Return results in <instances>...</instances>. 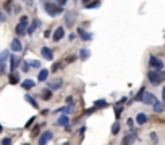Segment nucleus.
I'll use <instances>...</instances> for the list:
<instances>
[{"instance_id":"nucleus-1","label":"nucleus","mask_w":165,"mask_h":145,"mask_svg":"<svg viewBox=\"0 0 165 145\" xmlns=\"http://www.w3.org/2000/svg\"><path fill=\"white\" fill-rule=\"evenodd\" d=\"M147 79L151 84L159 85L160 82L165 81V71H162V69H151V71L147 73Z\"/></svg>"},{"instance_id":"nucleus-2","label":"nucleus","mask_w":165,"mask_h":145,"mask_svg":"<svg viewBox=\"0 0 165 145\" xmlns=\"http://www.w3.org/2000/svg\"><path fill=\"white\" fill-rule=\"evenodd\" d=\"M46 11H47V15H49V16H57V15L63 13V8L60 5H54V3L47 2L46 3Z\"/></svg>"},{"instance_id":"nucleus-3","label":"nucleus","mask_w":165,"mask_h":145,"mask_svg":"<svg viewBox=\"0 0 165 145\" xmlns=\"http://www.w3.org/2000/svg\"><path fill=\"white\" fill-rule=\"evenodd\" d=\"M16 36H25V34L28 32V16H21V19H19L18 26H16Z\"/></svg>"},{"instance_id":"nucleus-4","label":"nucleus","mask_w":165,"mask_h":145,"mask_svg":"<svg viewBox=\"0 0 165 145\" xmlns=\"http://www.w3.org/2000/svg\"><path fill=\"white\" fill-rule=\"evenodd\" d=\"M76 16H78V13H76V11H66V13H65V26L66 27L73 26L75 21H76Z\"/></svg>"},{"instance_id":"nucleus-5","label":"nucleus","mask_w":165,"mask_h":145,"mask_svg":"<svg viewBox=\"0 0 165 145\" xmlns=\"http://www.w3.org/2000/svg\"><path fill=\"white\" fill-rule=\"evenodd\" d=\"M47 87L50 89V91H58V89H62L63 87V79H52L47 82Z\"/></svg>"},{"instance_id":"nucleus-6","label":"nucleus","mask_w":165,"mask_h":145,"mask_svg":"<svg viewBox=\"0 0 165 145\" xmlns=\"http://www.w3.org/2000/svg\"><path fill=\"white\" fill-rule=\"evenodd\" d=\"M149 65H151L152 69H164V61L159 60V58H155V57L149 58Z\"/></svg>"},{"instance_id":"nucleus-7","label":"nucleus","mask_w":165,"mask_h":145,"mask_svg":"<svg viewBox=\"0 0 165 145\" xmlns=\"http://www.w3.org/2000/svg\"><path fill=\"white\" fill-rule=\"evenodd\" d=\"M52 137H54V134H52V131H46L42 132L41 137H39V145H46L47 142H50Z\"/></svg>"},{"instance_id":"nucleus-8","label":"nucleus","mask_w":165,"mask_h":145,"mask_svg":"<svg viewBox=\"0 0 165 145\" xmlns=\"http://www.w3.org/2000/svg\"><path fill=\"white\" fill-rule=\"evenodd\" d=\"M155 102H157V99H155L154 93H151V92H146V93H144V97H143V103H146V105H154Z\"/></svg>"},{"instance_id":"nucleus-9","label":"nucleus","mask_w":165,"mask_h":145,"mask_svg":"<svg viewBox=\"0 0 165 145\" xmlns=\"http://www.w3.org/2000/svg\"><path fill=\"white\" fill-rule=\"evenodd\" d=\"M63 36H65V27L60 26V27H57V29H55V32H54V36H52V39H54L55 42H58V40H62V39H63Z\"/></svg>"},{"instance_id":"nucleus-10","label":"nucleus","mask_w":165,"mask_h":145,"mask_svg":"<svg viewBox=\"0 0 165 145\" xmlns=\"http://www.w3.org/2000/svg\"><path fill=\"white\" fill-rule=\"evenodd\" d=\"M136 140V132L134 131H131V132H128L126 135H125V139H123V142L122 145H131L133 142Z\"/></svg>"},{"instance_id":"nucleus-11","label":"nucleus","mask_w":165,"mask_h":145,"mask_svg":"<svg viewBox=\"0 0 165 145\" xmlns=\"http://www.w3.org/2000/svg\"><path fill=\"white\" fill-rule=\"evenodd\" d=\"M41 53H42V57L46 58V60H49V61L54 60V52H52L49 47H42V49H41Z\"/></svg>"},{"instance_id":"nucleus-12","label":"nucleus","mask_w":165,"mask_h":145,"mask_svg":"<svg viewBox=\"0 0 165 145\" xmlns=\"http://www.w3.org/2000/svg\"><path fill=\"white\" fill-rule=\"evenodd\" d=\"M10 49L13 50V52H21V50H23V45H21V42H19V39H13V40H11Z\"/></svg>"},{"instance_id":"nucleus-13","label":"nucleus","mask_w":165,"mask_h":145,"mask_svg":"<svg viewBox=\"0 0 165 145\" xmlns=\"http://www.w3.org/2000/svg\"><path fill=\"white\" fill-rule=\"evenodd\" d=\"M68 124H70V118H68V115H63V113H62V116H60V118L57 119V126H68Z\"/></svg>"},{"instance_id":"nucleus-14","label":"nucleus","mask_w":165,"mask_h":145,"mask_svg":"<svg viewBox=\"0 0 165 145\" xmlns=\"http://www.w3.org/2000/svg\"><path fill=\"white\" fill-rule=\"evenodd\" d=\"M39 26H41V19H37V18H36L34 21H33V24H31V26H28V32H26V34H29V36H31V34H34V31L37 29Z\"/></svg>"},{"instance_id":"nucleus-15","label":"nucleus","mask_w":165,"mask_h":145,"mask_svg":"<svg viewBox=\"0 0 165 145\" xmlns=\"http://www.w3.org/2000/svg\"><path fill=\"white\" fill-rule=\"evenodd\" d=\"M19 61H21V60H19L18 57H15V55H11V57H10V68H11V71H15V69L19 66Z\"/></svg>"},{"instance_id":"nucleus-16","label":"nucleus","mask_w":165,"mask_h":145,"mask_svg":"<svg viewBox=\"0 0 165 145\" xmlns=\"http://www.w3.org/2000/svg\"><path fill=\"white\" fill-rule=\"evenodd\" d=\"M136 123H138L139 126H144V124L147 123V115L146 113H138V116H136Z\"/></svg>"},{"instance_id":"nucleus-17","label":"nucleus","mask_w":165,"mask_h":145,"mask_svg":"<svg viewBox=\"0 0 165 145\" xmlns=\"http://www.w3.org/2000/svg\"><path fill=\"white\" fill-rule=\"evenodd\" d=\"M34 85H36V82L33 79H25V81L21 82V87L25 89V91H29V89L34 87Z\"/></svg>"},{"instance_id":"nucleus-18","label":"nucleus","mask_w":165,"mask_h":145,"mask_svg":"<svg viewBox=\"0 0 165 145\" xmlns=\"http://www.w3.org/2000/svg\"><path fill=\"white\" fill-rule=\"evenodd\" d=\"M47 77H49V69H41L39 71V76H37V81H41V82H44V81H47Z\"/></svg>"},{"instance_id":"nucleus-19","label":"nucleus","mask_w":165,"mask_h":145,"mask_svg":"<svg viewBox=\"0 0 165 145\" xmlns=\"http://www.w3.org/2000/svg\"><path fill=\"white\" fill-rule=\"evenodd\" d=\"M78 34L81 36V39H83V40H91V39H92V34H91V32H86V31H84V29H81V27L78 29Z\"/></svg>"},{"instance_id":"nucleus-20","label":"nucleus","mask_w":165,"mask_h":145,"mask_svg":"<svg viewBox=\"0 0 165 145\" xmlns=\"http://www.w3.org/2000/svg\"><path fill=\"white\" fill-rule=\"evenodd\" d=\"M152 107H154V111H155V113H162L164 108H165V103H164V102H159V100H157L155 103L152 105Z\"/></svg>"},{"instance_id":"nucleus-21","label":"nucleus","mask_w":165,"mask_h":145,"mask_svg":"<svg viewBox=\"0 0 165 145\" xmlns=\"http://www.w3.org/2000/svg\"><path fill=\"white\" fill-rule=\"evenodd\" d=\"M8 81H10V84H18V82H19V74L15 73V71H11V74L8 76Z\"/></svg>"},{"instance_id":"nucleus-22","label":"nucleus","mask_w":165,"mask_h":145,"mask_svg":"<svg viewBox=\"0 0 165 145\" xmlns=\"http://www.w3.org/2000/svg\"><path fill=\"white\" fill-rule=\"evenodd\" d=\"M25 100L28 102V103L31 105V107H34V108H39V105H37V102H36L31 95H25Z\"/></svg>"},{"instance_id":"nucleus-23","label":"nucleus","mask_w":165,"mask_h":145,"mask_svg":"<svg viewBox=\"0 0 165 145\" xmlns=\"http://www.w3.org/2000/svg\"><path fill=\"white\" fill-rule=\"evenodd\" d=\"M144 93H146V89L141 87V89H139V92L136 93V97H134L133 100H134V102H141V100H143V97H144Z\"/></svg>"},{"instance_id":"nucleus-24","label":"nucleus","mask_w":165,"mask_h":145,"mask_svg":"<svg viewBox=\"0 0 165 145\" xmlns=\"http://www.w3.org/2000/svg\"><path fill=\"white\" fill-rule=\"evenodd\" d=\"M84 7H86L87 10H91V8H97V7H100V2H99V0H94V2H89V3H86V5H84Z\"/></svg>"},{"instance_id":"nucleus-25","label":"nucleus","mask_w":165,"mask_h":145,"mask_svg":"<svg viewBox=\"0 0 165 145\" xmlns=\"http://www.w3.org/2000/svg\"><path fill=\"white\" fill-rule=\"evenodd\" d=\"M89 55L91 53H89V50H87V49H81V50H79V58H81V60H86Z\"/></svg>"},{"instance_id":"nucleus-26","label":"nucleus","mask_w":165,"mask_h":145,"mask_svg":"<svg viewBox=\"0 0 165 145\" xmlns=\"http://www.w3.org/2000/svg\"><path fill=\"white\" fill-rule=\"evenodd\" d=\"M42 99H44V100H50V99H52V91H50L49 87H47L46 91L42 92Z\"/></svg>"},{"instance_id":"nucleus-27","label":"nucleus","mask_w":165,"mask_h":145,"mask_svg":"<svg viewBox=\"0 0 165 145\" xmlns=\"http://www.w3.org/2000/svg\"><path fill=\"white\" fill-rule=\"evenodd\" d=\"M73 111V105H70V107H65V108H60L58 113H63V115H68V113Z\"/></svg>"},{"instance_id":"nucleus-28","label":"nucleus","mask_w":165,"mask_h":145,"mask_svg":"<svg viewBox=\"0 0 165 145\" xmlns=\"http://www.w3.org/2000/svg\"><path fill=\"white\" fill-rule=\"evenodd\" d=\"M10 57V53H8V50H5V52H2L0 53V63H5V60Z\"/></svg>"},{"instance_id":"nucleus-29","label":"nucleus","mask_w":165,"mask_h":145,"mask_svg":"<svg viewBox=\"0 0 165 145\" xmlns=\"http://www.w3.org/2000/svg\"><path fill=\"white\" fill-rule=\"evenodd\" d=\"M100 107L105 108L107 107V102L105 100H97V102H96V108H100Z\"/></svg>"},{"instance_id":"nucleus-30","label":"nucleus","mask_w":165,"mask_h":145,"mask_svg":"<svg viewBox=\"0 0 165 145\" xmlns=\"http://www.w3.org/2000/svg\"><path fill=\"white\" fill-rule=\"evenodd\" d=\"M118 132H120V123H115L112 126V134H118Z\"/></svg>"},{"instance_id":"nucleus-31","label":"nucleus","mask_w":165,"mask_h":145,"mask_svg":"<svg viewBox=\"0 0 165 145\" xmlns=\"http://www.w3.org/2000/svg\"><path fill=\"white\" fill-rule=\"evenodd\" d=\"M0 145H11V137H3Z\"/></svg>"},{"instance_id":"nucleus-32","label":"nucleus","mask_w":165,"mask_h":145,"mask_svg":"<svg viewBox=\"0 0 165 145\" xmlns=\"http://www.w3.org/2000/svg\"><path fill=\"white\" fill-rule=\"evenodd\" d=\"M29 66H31V68H41V61L33 60V61H29Z\"/></svg>"},{"instance_id":"nucleus-33","label":"nucleus","mask_w":165,"mask_h":145,"mask_svg":"<svg viewBox=\"0 0 165 145\" xmlns=\"http://www.w3.org/2000/svg\"><path fill=\"white\" fill-rule=\"evenodd\" d=\"M39 131H41V126H36L33 131H31V135H33V137H34V135H37V134H39Z\"/></svg>"},{"instance_id":"nucleus-34","label":"nucleus","mask_w":165,"mask_h":145,"mask_svg":"<svg viewBox=\"0 0 165 145\" xmlns=\"http://www.w3.org/2000/svg\"><path fill=\"white\" fill-rule=\"evenodd\" d=\"M122 110H123L122 107H116V108H115V116H116V118H120V115H122Z\"/></svg>"},{"instance_id":"nucleus-35","label":"nucleus","mask_w":165,"mask_h":145,"mask_svg":"<svg viewBox=\"0 0 165 145\" xmlns=\"http://www.w3.org/2000/svg\"><path fill=\"white\" fill-rule=\"evenodd\" d=\"M34 119H36V118L33 116V118H31V119H29V121H28V123H26V126H25V127H26V129H29V127H31V124L34 123Z\"/></svg>"},{"instance_id":"nucleus-36","label":"nucleus","mask_w":165,"mask_h":145,"mask_svg":"<svg viewBox=\"0 0 165 145\" xmlns=\"http://www.w3.org/2000/svg\"><path fill=\"white\" fill-rule=\"evenodd\" d=\"M151 140H152V142H157V140H159V139H157L155 132H151Z\"/></svg>"},{"instance_id":"nucleus-37","label":"nucleus","mask_w":165,"mask_h":145,"mask_svg":"<svg viewBox=\"0 0 165 145\" xmlns=\"http://www.w3.org/2000/svg\"><path fill=\"white\" fill-rule=\"evenodd\" d=\"M21 68H23V71L26 73L28 69H29V63H23V65H21Z\"/></svg>"},{"instance_id":"nucleus-38","label":"nucleus","mask_w":165,"mask_h":145,"mask_svg":"<svg viewBox=\"0 0 165 145\" xmlns=\"http://www.w3.org/2000/svg\"><path fill=\"white\" fill-rule=\"evenodd\" d=\"M60 66H62V63H55L54 66H52V71H57V69L60 68Z\"/></svg>"},{"instance_id":"nucleus-39","label":"nucleus","mask_w":165,"mask_h":145,"mask_svg":"<svg viewBox=\"0 0 165 145\" xmlns=\"http://www.w3.org/2000/svg\"><path fill=\"white\" fill-rule=\"evenodd\" d=\"M68 2V0H57V3H58V5L60 7H63V5H65V3Z\"/></svg>"},{"instance_id":"nucleus-40","label":"nucleus","mask_w":165,"mask_h":145,"mask_svg":"<svg viewBox=\"0 0 165 145\" xmlns=\"http://www.w3.org/2000/svg\"><path fill=\"white\" fill-rule=\"evenodd\" d=\"M66 103H68V105H73V97H68V99H66Z\"/></svg>"},{"instance_id":"nucleus-41","label":"nucleus","mask_w":165,"mask_h":145,"mask_svg":"<svg viewBox=\"0 0 165 145\" xmlns=\"http://www.w3.org/2000/svg\"><path fill=\"white\" fill-rule=\"evenodd\" d=\"M133 124H134V121H133V119H128V127H133Z\"/></svg>"},{"instance_id":"nucleus-42","label":"nucleus","mask_w":165,"mask_h":145,"mask_svg":"<svg viewBox=\"0 0 165 145\" xmlns=\"http://www.w3.org/2000/svg\"><path fill=\"white\" fill-rule=\"evenodd\" d=\"M75 58H76V57H70V58L66 60V63H73V61H75Z\"/></svg>"},{"instance_id":"nucleus-43","label":"nucleus","mask_w":165,"mask_h":145,"mask_svg":"<svg viewBox=\"0 0 165 145\" xmlns=\"http://www.w3.org/2000/svg\"><path fill=\"white\" fill-rule=\"evenodd\" d=\"M0 21H5V15L2 13V10H0Z\"/></svg>"},{"instance_id":"nucleus-44","label":"nucleus","mask_w":165,"mask_h":145,"mask_svg":"<svg viewBox=\"0 0 165 145\" xmlns=\"http://www.w3.org/2000/svg\"><path fill=\"white\" fill-rule=\"evenodd\" d=\"M162 99H164V103H165V87H164V92H162Z\"/></svg>"},{"instance_id":"nucleus-45","label":"nucleus","mask_w":165,"mask_h":145,"mask_svg":"<svg viewBox=\"0 0 165 145\" xmlns=\"http://www.w3.org/2000/svg\"><path fill=\"white\" fill-rule=\"evenodd\" d=\"M89 2H92V0H83V3L86 5V3H89Z\"/></svg>"},{"instance_id":"nucleus-46","label":"nucleus","mask_w":165,"mask_h":145,"mask_svg":"<svg viewBox=\"0 0 165 145\" xmlns=\"http://www.w3.org/2000/svg\"><path fill=\"white\" fill-rule=\"evenodd\" d=\"M25 145H29V144H25Z\"/></svg>"}]
</instances>
